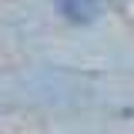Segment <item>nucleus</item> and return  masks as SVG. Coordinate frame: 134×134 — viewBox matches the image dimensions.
I'll use <instances>...</instances> for the list:
<instances>
[{"label":"nucleus","instance_id":"1","mask_svg":"<svg viewBox=\"0 0 134 134\" xmlns=\"http://www.w3.org/2000/svg\"><path fill=\"white\" fill-rule=\"evenodd\" d=\"M57 10L70 20V24H91L100 14L97 0H57Z\"/></svg>","mask_w":134,"mask_h":134}]
</instances>
